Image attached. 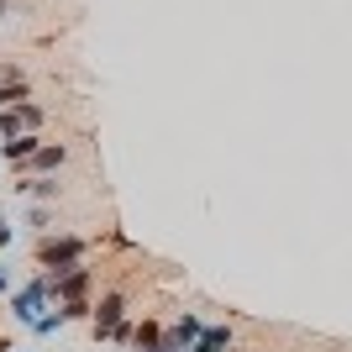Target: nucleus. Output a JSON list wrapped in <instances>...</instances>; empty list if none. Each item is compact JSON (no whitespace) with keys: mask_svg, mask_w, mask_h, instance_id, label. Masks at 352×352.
Instances as JSON below:
<instances>
[{"mask_svg":"<svg viewBox=\"0 0 352 352\" xmlns=\"http://www.w3.org/2000/svg\"><path fill=\"white\" fill-rule=\"evenodd\" d=\"M85 252H89L85 236H43V242H37V258H43V268H53V274L85 263Z\"/></svg>","mask_w":352,"mask_h":352,"instance_id":"f257e3e1","label":"nucleus"},{"mask_svg":"<svg viewBox=\"0 0 352 352\" xmlns=\"http://www.w3.org/2000/svg\"><path fill=\"white\" fill-rule=\"evenodd\" d=\"M47 300H53V289H47V274H37V279H27L21 284V289L11 294V310H16V321H37V310L47 305Z\"/></svg>","mask_w":352,"mask_h":352,"instance_id":"f03ea898","label":"nucleus"},{"mask_svg":"<svg viewBox=\"0 0 352 352\" xmlns=\"http://www.w3.org/2000/svg\"><path fill=\"white\" fill-rule=\"evenodd\" d=\"M89 279H95V268L74 263V268H63V274H47V289H53V300L63 305V300H85Z\"/></svg>","mask_w":352,"mask_h":352,"instance_id":"7ed1b4c3","label":"nucleus"},{"mask_svg":"<svg viewBox=\"0 0 352 352\" xmlns=\"http://www.w3.org/2000/svg\"><path fill=\"white\" fill-rule=\"evenodd\" d=\"M89 321H95V337H105V342H111V337H116V326L126 321V294H121V289H111V294L100 300V305H95V316H89Z\"/></svg>","mask_w":352,"mask_h":352,"instance_id":"20e7f679","label":"nucleus"},{"mask_svg":"<svg viewBox=\"0 0 352 352\" xmlns=\"http://www.w3.org/2000/svg\"><path fill=\"white\" fill-rule=\"evenodd\" d=\"M200 337H206V321H200L195 310H184V316H179L174 326H168V352H190Z\"/></svg>","mask_w":352,"mask_h":352,"instance_id":"39448f33","label":"nucleus"},{"mask_svg":"<svg viewBox=\"0 0 352 352\" xmlns=\"http://www.w3.org/2000/svg\"><path fill=\"white\" fill-rule=\"evenodd\" d=\"M37 147H43L37 137L21 132V137H11V142H0V153H6V163H32V158H37Z\"/></svg>","mask_w":352,"mask_h":352,"instance_id":"423d86ee","label":"nucleus"},{"mask_svg":"<svg viewBox=\"0 0 352 352\" xmlns=\"http://www.w3.org/2000/svg\"><path fill=\"white\" fill-rule=\"evenodd\" d=\"M132 342H137V352H168V331H163L158 321H142Z\"/></svg>","mask_w":352,"mask_h":352,"instance_id":"0eeeda50","label":"nucleus"},{"mask_svg":"<svg viewBox=\"0 0 352 352\" xmlns=\"http://www.w3.org/2000/svg\"><path fill=\"white\" fill-rule=\"evenodd\" d=\"M63 163H69V147H53V142H43V147H37V158H32L27 163V168H37V174H47V168H63Z\"/></svg>","mask_w":352,"mask_h":352,"instance_id":"6e6552de","label":"nucleus"},{"mask_svg":"<svg viewBox=\"0 0 352 352\" xmlns=\"http://www.w3.org/2000/svg\"><path fill=\"white\" fill-rule=\"evenodd\" d=\"M27 100V79H21V74H6V79H0V111H11V105H21Z\"/></svg>","mask_w":352,"mask_h":352,"instance_id":"1a4fd4ad","label":"nucleus"},{"mask_svg":"<svg viewBox=\"0 0 352 352\" xmlns=\"http://www.w3.org/2000/svg\"><path fill=\"white\" fill-rule=\"evenodd\" d=\"M232 347V326H206V337L195 342L190 352H226Z\"/></svg>","mask_w":352,"mask_h":352,"instance_id":"9d476101","label":"nucleus"},{"mask_svg":"<svg viewBox=\"0 0 352 352\" xmlns=\"http://www.w3.org/2000/svg\"><path fill=\"white\" fill-rule=\"evenodd\" d=\"M21 132H27L21 111H16V105H11V111H0V142H11V137H21Z\"/></svg>","mask_w":352,"mask_h":352,"instance_id":"9b49d317","label":"nucleus"},{"mask_svg":"<svg viewBox=\"0 0 352 352\" xmlns=\"http://www.w3.org/2000/svg\"><path fill=\"white\" fill-rule=\"evenodd\" d=\"M16 190H21V195H37V200H53V195H58V184H53V179H21Z\"/></svg>","mask_w":352,"mask_h":352,"instance_id":"f8f14e48","label":"nucleus"},{"mask_svg":"<svg viewBox=\"0 0 352 352\" xmlns=\"http://www.w3.org/2000/svg\"><path fill=\"white\" fill-rule=\"evenodd\" d=\"M58 326H69V316H63V305L53 310V316H37V321H32V331H37V337H53Z\"/></svg>","mask_w":352,"mask_h":352,"instance_id":"ddd939ff","label":"nucleus"},{"mask_svg":"<svg viewBox=\"0 0 352 352\" xmlns=\"http://www.w3.org/2000/svg\"><path fill=\"white\" fill-rule=\"evenodd\" d=\"M11 236H16V232H11V221L0 216V248H11Z\"/></svg>","mask_w":352,"mask_h":352,"instance_id":"4468645a","label":"nucleus"},{"mask_svg":"<svg viewBox=\"0 0 352 352\" xmlns=\"http://www.w3.org/2000/svg\"><path fill=\"white\" fill-rule=\"evenodd\" d=\"M6 289H11V274H6V263H0V294H6Z\"/></svg>","mask_w":352,"mask_h":352,"instance_id":"2eb2a0df","label":"nucleus"},{"mask_svg":"<svg viewBox=\"0 0 352 352\" xmlns=\"http://www.w3.org/2000/svg\"><path fill=\"white\" fill-rule=\"evenodd\" d=\"M0 21H6V0H0Z\"/></svg>","mask_w":352,"mask_h":352,"instance_id":"dca6fc26","label":"nucleus"},{"mask_svg":"<svg viewBox=\"0 0 352 352\" xmlns=\"http://www.w3.org/2000/svg\"><path fill=\"white\" fill-rule=\"evenodd\" d=\"M0 352H16V347H0Z\"/></svg>","mask_w":352,"mask_h":352,"instance_id":"f3484780","label":"nucleus"},{"mask_svg":"<svg viewBox=\"0 0 352 352\" xmlns=\"http://www.w3.org/2000/svg\"><path fill=\"white\" fill-rule=\"evenodd\" d=\"M226 352H232V347H226Z\"/></svg>","mask_w":352,"mask_h":352,"instance_id":"a211bd4d","label":"nucleus"}]
</instances>
